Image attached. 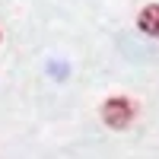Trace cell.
<instances>
[{
	"label": "cell",
	"instance_id": "1",
	"mask_svg": "<svg viewBox=\"0 0 159 159\" xmlns=\"http://www.w3.org/2000/svg\"><path fill=\"white\" fill-rule=\"evenodd\" d=\"M134 118H137V105L127 96H111V99L102 102V121H105V127L124 130V127H130Z\"/></svg>",
	"mask_w": 159,
	"mask_h": 159
},
{
	"label": "cell",
	"instance_id": "2",
	"mask_svg": "<svg viewBox=\"0 0 159 159\" xmlns=\"http://www.w3.org/2000/svg\"><path fill=\"white\" fill-rule=\"evenodd\" d=\"M137 25L140 32H147L150 38H159V3H150L137 13Z\"/></svg>",
	"mask_w": 159,
	"mask_h": 159
},
{
	"label": "cell",
	"instance_id": "3",
	"mask_svg": "<svg viewBox=\"0 0 159 159\" xmlns=\"http://www.w3.org/2000/svg\"><path fill=\"white\" fill-rule=\"evenodd\" d=\"M0 38H3V35H0Z\"/></svg>",
	"mask_w": 159,
	"mask_h": 159
}]
</instances>
